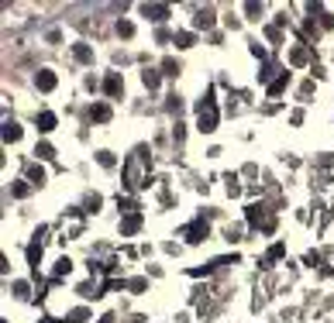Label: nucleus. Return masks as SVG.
Wrapping results in <instances>:
<instances>
[{
	"mask_svg": "<svg viewBox=\"0 0 334 323\" xmlns=\"http://www.w3.org/2000/svg\"><path fill=\"white\" fill-rule=\"evenodd\" d=\"M90 117H93V120H100V124H104V120H110V107H107V104H97V107L90 110Z\"/></svg>",
	"mask_w": 334,
	"mask_h": 323,
	"instance_id": "obj_7",
	"label": "nucleus"
},
{
	"mask_svg": "<svg viewBox=\"0 0 334 323\" xmlns=\"http://www.w3.org/2000/svg\"><path fill=\"white\" fill-rule=\"evenodd\" d=\"M104 90H107V96H117V93H121V76H117V72H110L104 79Z\"/></svg>",
	"mask_w": 334,
	"mask_h": 323,
	"instance_id": "obj_6",
	"label": "nucleus"
},
{
	"mask_svg": "<svg viewBox=\"0 0 334 323\" xmlns=\"http://www.w3.org/2000/svg\"><path fill=\"white\" fill-rule=\"evenodd\" d=\"M86 316H90V313H86V310H72V313H69V323H83V320H86Z\"/></svg>",
	"mask_w": 334,
	"mask_h": 323,
	"instance_id": "obj_20",
	"label": "nucleus"
},
{
	"mask_svg": "<svg viewBox=\"0 0 334 323\" xmlns=\"http://www.w3.org/2000/svg\"><path fill=\"white\" fill-rule=\"evenodd\" d=\"M248 224H262V210L258 207H248Z\"/></svg>",
	"mask_w": 334,
	"mask_h": 323,
	"instance_id": "obj_19",
	"label": "nucleus"
},
{
	"mask_svg": "<svg viewBox=\"0 0 334 323\" xmlns=\"http://www.w3.org/2000/svg\"><path fill=\"white\" fill-rule=\"evenodd\" d=\"M203 237H207V224H203V220H196L193 227L186 231V241H190V244H200Z\"/></svg>",
	"mask_w": 334,
	"mask_h": 323,
	"instance_id": "obj_4",
	"label": "nucleus"
},
{
	"mask_svg": "<svg viewBox=\"0 0 334 323\" xmlns=\"http://www.w3.org/2000/svg\"><path fill=\"white\" fill-rule=\"evenodd\" d=\"M117 35L131 38V35H135V24H131V21H117Z\"/></svg>",
	"mask_w": 334,
	"mask_h": 323,
	"instance_id": "obj_14",
	"label": "nucleus"
},
{
	"mask_svg": "<svg viewBox=\"0 0 334 323\" xmlns=\"http://www.w3.org/2000/svg\"><path fill=\"white\" fill-rule=\"evenodd\" d=\"M17 138H21V127H17V124H11V120H7V124H4V141L11 145V141H17Z\"/></svg>",
	"mask_w": 334,
	"mask_h": 323,
	"instance_id": "obj_10",
	"label": "nucleus"
},
{
	"mask_svg": "<svg viewBox=\"0 0 334 323\" xmlns=\"http://www.w3.org/2000/svg\"><path fill=\"white\" fill-rule=\"evenodd\" d=\"M28 179H31V183H45V172H42V165H28Z\"/></svg>",
	"mask_w": 334,
	"mask_h": 323,
	"instance_id": "obj_13",
	"label": "nucleus"
},
{
	"mask_svg": "<svg viewBox=\"0 0 334 323\" xmlns=\"http://www.w3.org/2000/svg\"><path fill=\"white\" fill-rule=\"evenodd\" d=\"M272 258H283V244H272V248H269V261H272Z\"/></svg>",
	"mask_w": 334,
	"mask_h": 323,
	"instance_id": "obj_23",
	"label": "nucleus"
},
{
	"mask_svg": "<svg viewBox=\"0 0 334 323\" xmlns=\"http://www.w3.org/2000/svg\"><path fill=\"white\" fill-rule=\"evenodd\" d=\"M72 55L80 58V62H93V48L90 45H72Z\"/></svg>",
	"mask_w": 334,
	"mask_h": 323,
	"instance_id": "obj_9",
	"label": "nucleus"
},
{
	"mask_svg": "<svg viewBox=\"0 0 334 323\" xmlns=\"http://www.w3.org/2000/svg\"><path fill=\"white\" fill-rule=\"evenodd\" d=\"M193 42H196V38L190 35V31H179V35H176V45H179V48H190Z\"/></svg>",
	"mask_w": 334,
	"mask_h": 323,
	"instance_id": "obj_15",
	"label": "nucleus"
},
{
	"mask_svg": "<svg viewBox=\"0 0 334 323\" xmlns=\"http://www.w3.org/2000/svg\"><path fill=\"white\" fill-rule=\"evenodd\" d=\"M141 79H145V86H149V90H155V86H159V72L145 69V76H141Z\"/></svg>",
	"mask_w": 334,
	"mask_h": 323,
	"instance_id": "obj_16",
	"label": "nucleus"
},
{
	"mask_svg": "<svg viewBox=\"0 0 334 323\" xmlns=\"http://www.w3.org/2000/svg\"><path fill=\"white\" fill-rule=\"evenodd\" d=\"M35 155H38V158H55L52 145H38V148H35Z\"/></svg>",
	"mask_w": 334,
	"mask_h": 323,
	"instance_id": "obj_18",
	"label": "nucleus"
},
{
	"mask_svg": "<svg viewBox=\"0 0 334 323\" xmlns=\"http://www.w3.org/2000/svg\"><path fill=\"white\" fill-rule=\"evenodd\" d=\"M196 127L203 131V134H210V131H217V107H214V100H200V107H196Z\"/></svg>",
	"mask_w": 334,
	"mask_h": 323,
	"instance_id": "obj_1",
	"label": "nucleus"
},
{
	"mask_svg": "<svg viewBox=\"0 0 334 323\" xmlns=\"http://www.w3.org/2000/svg\"><path fill=\"white\" fill-rule=\"evenodd\" d=\"M283 86H286V76H283V79H276V83H272V86H269V93H283Z\"/></svg>",
	"mask_w": 334,
	"mask_h": 323,
	"instance_id": "obj_24",
	"label": "nucleus"
},
{
	"mask_svg": "<svg viewBox=\"0 0 334 323\" xmlns=\"http://www.w3.org/2000/svg\"><path fill=\"white\" fill-rule=\"evenodd\" d=\"M141 14H145V17H152V21H165V17H169V7H165V4H145V7H141Z\"/></svg>",
	"mask_w": 334,
	"mask_h": 323,
	"instance_id": "obj_3",
	"label": "nucleus"
},
{
	"mask_svg": "<svg viewBox=\"0 0 334 323\" xmlns=\"http://www.w3.org/2000/svg\"><path fill=\"white\" fill-rule=\"evenodd\" d=\"M141 162H145V151H135L131 162H127V186H131V189L145 186V179H141Z\"/></svg>",
	"mask_w": 334,
	"mask_h": 323,
	"instance_id": "obj_2",
	"label": "nucleus"
},
{
	"mask_svg": "<svg viewBox=\"0 0 334 323\" xmlns=\"http://www.w3.org/2000/svg\"><path fill=\"white\" fill-rule=\"evenodd\" d=\"M162 69H165V76H176V72H179V66H176L173 58H165V62H162Z\"/></svg>",
	"mask_w": 334,
	"mask_h": 323,
	"instance_id": "obj_21",
	"label": "nucleus"
},
{
	"mask_svg": "<svg viewBox=\"0 0 334 323\" xmlns=\"http://www.w3.org/2000/svg\"><path fill=\"white\" fill-rule=\"evenodd\" d=\"M69 265H72L69 258H62V261H59V265H55V275H66V272H69Z\"/></svg>",
	"mask_w": 334,
	"mask_h": 323,
	"instance_id": "obj_22",
	"label": "nucleus"
},
{
	"mask_svg": "<svg viewBox=\"0 0 334 323\" xmlns=\"http://www.w3.org/2000/svg\"><path fill=\"white\" fill-rule=\"evenodd\" d=\"M97 162H100L104 169H110V165H114V155H110V151H97Z\"/></svg>",
	"mask_w": 334,
	"mask_h": 323,
	"instance_id": "obj_17",
	"label": "nucleus"
},
{
	"mask_svg": "<svg viewBox=\"0 0 334 323\" xmlns=\"http://www.w3.org/2000/svg\"><path fill=\"white\" fill-rule=\"evenodd\" d=\"M52 127H55V114H48V110H45V114L38 117V131H42V134H48Z\"/></svg>",
	"mask_w": 334,
	"mask_h": 323,
	"instance_id": "obj_8",
	"label": "nucleus"
},
{
	"mask_svg": "<svg viewBox=\"0 0 334 323\" xmlns=\"http://www.w3.org/2000/svg\"><path fill=\"white\" fill-rule=\"evenodd\" d=\"M38 90H42V93H48V90H55V72H48V69H42V72H38Z\"/></svg>",
	"mask_w": 334,
	"mask_h": 323,
	"instance_id": "obj_5",
	"label": "nucleus"
},
{
	"mask_svg": "<svg viewBox=\"0 0 334 323\" xmlns=\"http://www.w3.org/2000/svg\"><path fill=\"white\" fill-rule=\"evenodd\" d=\"M138 227H141V213H131V217L124 220V227H121V231H124V234H135Z\"/></svg>",
	"mask_w": 334,
	"mask_h": 323,
	"instance_id": "obj_11",
	"label": "nucleus"
},
{
	"mask_svg": "<svg viewBox=\"0 0 334 323\" xmlns=\"http://www.w3.org/2000/svg\"><path fill=\"white\" fill-rule=\"evenodd\" d=\"M214 24V11H200L196 14V28H210Z\"/></svg>",
	"mask_w": 334,
	"mask_h": 323,
	"instance_id": "obj_12",
	"label": "nucleus"
}]
</instances>
